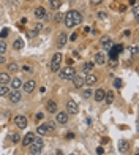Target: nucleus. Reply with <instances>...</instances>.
<instances>
[{
  "mask_svg": "<svg viewBox=\"0 0 139 155\" xmlns=\"http://www.w3.org/2000/svg\"><path fill=\"white\" fill-rule=\"evenodd\" d=\"M114 87L120 89V87H122V79H119V78H115V79H114Z\"/></svg>",
  "mask_w": 139,
  "mask_h": 155,
  "instance_id": "nucleus-35",
  "label": "nucleus"
},
{
  "mask_svg": "<svg viewBox=\"0 0 139 155\" xmlns=\"http://www.w3.org/2000/svg\"><path fill=\"white\" fill-rule=\"evenodd\" d=\"M67 112H68V114H78V112H79L78 103L73 101V100H68V101H67Z\"/></svg>",
  "mask_w": 139,
  "mask_h": 155,
  "instance_id": "nucleus-6",
  "label": "nucleus"
},
{
  "mask_svg": "<svg viewBox=\"0 0 139 155\" xmlns=\"http://www.w3.org/2000/svg\"><path fill=\"white\" fill-rule=\"evenodd\" d=\"M96 154H98V155H103V154H104V149H103V147H96Z\"/></svg>",
  "mask_w": 139,
  "mask_h": 155,
  "instance_id": "nucleus-43",
  "label": "nucleus"
},
{
  "mask_svg": "<svg viewBox=\"0 0 139 155\" xmlns=\"http://www.w3.org/2000/svg\"><path fill=\"white\" fill-rule=\"evenodd\" d=\"M35 119H37V120H43V119H44V114H43V112H37V114H35Z\"/></svg>",
  "mask_w": 139,
  "mask_h": 155,
  "instance_id": "nucleus-36",
  "label": "nucleus"
},
{
  "mask_svg": "<svg viewBox=\"0 0 139 155\" xmlns=\"http://www.w3.org/2000/svg\"><path fill=\"white\" fill-rule=\"evenodd\" d=\"M43 146H44L43 139H41V138H38V139L35 138V141L29 146L30 147V154H32V155H38L41 152V149H43Z\"/></svg>",
  "mask_w": 139,
  "mask_h": 155,
  "instance_id": "nucleus-1",
  "label": "nucleus"
},
{
  "mask_svg": "<svg viewBox=\"0 0 139 155\" xmlns=\"http://www.w3.org/2000/svg\"><path fill=\"white\" fill-rule=\"evenodd\" d=\"M104 56H103V52H96L95 54V63H98V65H104Z\"/></svg>",
  "mask_w": 139,
  "mask_h": 155,
  "instance_id": "nucleus-25",
  "label": "nucleus"
},
{
  "mask_svg": "<svg viewBox=\"0 0 139 155\" xmlns=\"http://www.w3.org/2000/svg\"><path fill=\"white\" fill-rule=\"evenodd\" d=\"M10 79H11V78H10L8 73H0V84H5V86H6V84L10 82Z\"/></svg>",
  "mask_w": 139,
  "mask_h": 155,
  "instance_id": "nucleus-26",
  "label": "nucleus"
},
{
  "mask_svg": "<svg viewBox=\"0 0 139 155\" xmlns=\"http://www.w3.org/2000/svg\"><path fill=\"white\" fill-rule=\"evenodd\" d=\"M67 40H68V37H67V33H59V37H57V48H63L65 44H67Z\"/></svg>",
  "mask_w": 139,
  "mask_h": 155,
  "instance_id": "nucleus-10",
  "label": "nucleus"
},
{
  "mask_svg": "<svg viewBox=\"0 0 139 155\" xmlns=\"http://www.w3.org/2000/svg\"><path fill=\"white\" fill-rule=\"evenodd\" d=\"M8 70H10L11 73H16L18 70H19V65L16 63V62H11V63L8 65Z\"/></svg>",
  "mask_w": 139,
  "mask_h": 155,
  "instance_id": "nucleus-29",
  "label": "nucleus"
},
{
  "mask_svg": "<svg viewBox=\"0 0 139 155\" xmlns=\"http://www.w3.org/2000/svg\"><path fill=\"white\" fill-rule=\"evenodd\" d=\"M10 86H11V90H19L22 86V82H21L19 78H13V79H10Z\"/></svg>",
  "mask_w": 139,
  "mask_h": 155,
  "instance_id": "nucleus-15",
  "label": "nucleus"
},
{
  "mask_svg": "<svg viewBox=\"0 0 139 155\" xmlns=\"http://www.w3.org/2000/svg\"><path fill=\"white\" fill-rule=\"evenodd\" d=\"M33 141H35V135H33V133H27L25 136L22 138V144H24L25 147H27V146H30Z\"/></svg>",
  "mask_w": 139,
  "mask_h": 155,
  "instance_id": "nucleus-17",
  "label": "nucleus"
},
{
  "mask_svg": "<svg viewBox=\"0 0 139 155\" xmlns=\"http://www.w3.org/2000/svg\"><path fill=\"white\" fill-rule=\"evenodd\" d=\"M14 123L18 125V128H27V117L25 116H16Z\"/></svg>",
  "mask_w": 139,
  "mask_h": 155,
  "instance_id": "nucleus-8",
  "label": "nucleus"
},
{
  "mask_svg": "<svg viewBox=\"0 0 139 155\" xmlns=\"http://www.w3.org/2000/svg\"><path fill=\"white\" fill-rule=\"evenodd\" d=\"M119 150H120L122 154H126L130 150V144H128L126 139H120V141H119Z\"/></svg>",
  "mask_w": 139,
  "mask_h": 155,
  "instance_id": "nucleus-13",
  "label": "nucleus"
},
{
  "mask_svg": "<svg viewBox=\"0 0 139 155\" xmlns=\"http://www.w3.org/2000/svg\"><path fill=\"white\" fill-rule=\"evenodd\" d=\"M92 95H93V90H92L90 87H88L87 90H84V92H82V97H84V98H90Z\"/></svg>",
  "mask_w": 139,
  "mask_h": 155,
  "instance_id": "nucleus-30",
  "label": "nucleus"
},
{
  "mask_svg": "<svg viewBox=\"0 0 139 155\" xmlns=\"http://www.w3.org/2000/svg\"><path fill=\"white\" fill-rule=\"evenodd\" d=\"M60 62H62V54H60V52H55V54L52 56V60H51V71H52V73L59 71Z\"/></svg>",
  "mask_w": 139,
  "mask_h": 155,
  "instance_id": "nucleus-3",
  "label": "nucleus"
},
{
  "mask_svg": "<svg viewBox=\"0 0 139 155\" xmlns=\"http://www.w3.org/2000/svg\"><path fill=\"white\" fill-rule=\"evenodd\" d=\"M101 46L104 49H111L112 48V40H111L109 37H103L101 38Z\"/></svg>",
  "mask_w": 139,
  "mask_h": 155,
  "instance_id": "nucleus-21",
  "label": "nucleus"
},
{
  "mask_svg": "<svg viewBox=\"0 0 139 155\" xmlns=\"http://www.w3.org/2000/svg\"><path fill=\"white\" fill-rule=\"evenodd\" d=\"M63 18H65V14L57 13V14H55V18H54V22H57V24H59V22H63Z\"/></svg>",
  "mask_w": 139,
  "mask_h": 155,
  "instance_id": "nucleus-31",
  "label": "nucleus"
},
{
  "mask_svg": "<svg viewBox=\"0 0 139 155\" xmlns=\"http://www.w3.org/2000/svg\"><path fill=\"white\" fill-rule=\"evenodd\" d=\"M74 75H76V71L73 67H65L63 70H60V73H59L60 79H65V81H71Z\"/></svg>",
  "mask_w": 139,
  "mask_h": 155,
  "instance_id": "nucleus-2",
  "label": "nucleus"
},
{
  "mask_svg": "<svg viewBox=\"0 0 139 155\" xmlns=\"http://www.w3.org/2000/svg\"><path fill=\"white\" fill-rule=\"evenodd\" d=\"M35 18L37 19H44L46 18V8L44 6H38V8L35 10Z\"/></svg>",
  "mask_w": 139,
  "mask_h": 155,
  "instance_id": "nucleus-18",
  "label": "nucleus"
},
{
  "mask_svg": "<svg viewBox=\"0 0 139 155\" xmlns=\"http://www.w3.org/2000/svg\"><path fill=\"white\" fill-rule=\"evenodd\" d=\"M8 94H10V89L5 84H0V97H6Z\"/></svg>",
  "mask_w": 139,
  "mask_h": 155,
  "instance_id": "nucleus-27",
  "label": "nucleus"
},
{
  "mask_svg": "<svg viewBox=\"0 0 139 155\" xmlns=\"http://www.w3.org/2000/svg\"><path fill=\"white\" fill-rule=\"evenodd\" d=\"M71 81H73V84H74V87H76V89H81V87L84 86V78H82V76H79V75H74Z\"/></svg>",
  "mask_w": 139,
  "mask_h": 155,
  "instance_id": "nucleus-14",
  "label": "nucleus"
},
{
  "mask_svg": "<svg viewBox=\"0 0 139 155\" xmlns=\"http://www.w3.org/2000/svg\"><path fill=\"white\" fill-rule=\"evenodd\" d=\"M46 109H48V112H51V114L57 112V103L52 101V100H49V101L46 103Z\"/></svg>",
  "mask_w": 139,
  "mask_h": 155,
  "instance_id": "nucleus-20",
  "label": "nucleus"
},
{
  "mask_svg": "<svg viewBox=\"0 0 139 155\" xmlns=\"http://www.w3.org/2000/svg\"><path fill=\"white\" fill-rule=\"evenodd\" d=\"M35 87H37V82H35L33 79H29L27 82L22 84V89H24V92H27V94H32L35 90Z\"/></svg>",
  "mask_w": 139,
  "mask_h": 155,
  "instance_id": "nucleus-7",
  "label": "nucleus"
},
{
  "mask_svg": "<svg viewBox=\"0 0 139 155\" xmlns=\"http://www.w3.org/2000/svg\"><path fill=\"white\" fill-rule=\"evenodd\" d=\"M104 0H90V5H93V6H96V5H100V3H103Z\"/></svg>",
  "mask_w": 139,
  "mask_h": 155,
  "instance_id": "nucleus-39",
  "label": "nucleus"
},
{
  "mask_svg": "<svg viewBox=\"0 0 139 155\" xmlns=\"http://www.w3.org/2000/svg\"><path fill=\"white\" fill-rule=\"evenodd\" d=\"M109 57H111V59H112V60H117V57H119V52H117V51H115V49H114V48H111V52H109Z\"/></svg>",
  "mask_w": 139,
  "mask_h": 155,
  "instance_id": "nucleus-32",
  "label": "nucleus"
},
{
  "mask_svg": "<svg viewBox=\"0 0 139 155\" xmlns=\"http://www.w3.org/2000/svg\"><path fill=\"white\" fill-rule=\"evenodd\" d=\"M128 3L131 6H134V5H136V0H128Z\"/></svg>",
  "mask_w": 139,
  "mask_h": 155,
  "instance_id": "nucleus-47",
  "label": "nucleus"
},
{
  "mask_svg": "<svg viewBox=\"0 0 139 155\" xmlns=\"http://www.w3.org/2000/svg\"><path fill=\"white\" fill-rule=\"evenodd\" d=\"M93 68H95V63H93V62H86V63L82 65V70H84L86 73H92V71H93Z\"/></svg>",
  "mask_w": 139,
  "mask_h": 155,
  "instance_id": "nucleus-24",
  "label": "nucleus"
},
{
  "mask_svg": "<svg viewBox=\"0 0 139 155\" xmlns=\"http://www.w3.org/2000/svg\"><path fill=\"white\" fill-rule=\"evenodd\" d=\"M98 19H106V13L104 11H98Z\"/></svg>",
  "mask_w": 139,
  "mask_h": 155,
  "instance_id": "nucleus-41",
  "label": "nucleus"
},
{
  "mask_svg": "<svg viewBox=\"0 0 139 155\" xmlns=\"http://www.w3.org/2000/svg\"><path fill=\"white\" fill-rule=\"evenodd\" d=\"M19 139H21V136H19V135H18V133H14V135H13V136H11V141H13V142H14V144H16V142H19Z\"/></svg>",
  "mask_w": 139,
  "mask_h": 155,
  "instance_id": "nucleus-37",
  "label": "nucleus"
},
{
  "mask_svg": "<svg viewBox=\"0 0 139 155\" xmlns=\"http://www.w3.org/2000/svg\"><path fill=\"white\" fill-rule=\"evenodd\" d=\"M8 33H10V30H8V29H3L2 32H0V40H3V38H6V37H8Z\"/></svg>",
  "mask_w": 139,
  "mask_h": 155,
  "instance_id": "nucleus-34",
  "label": "nucleus"
},
{
  "mask_svg": "<svg viewBox=\"0 0 139 155\" xmlns=\"http://www.w3.org/2000/svg\"><path fill=\"white\" fill-rule=\"evenodd\" d=\"M30 70H32V68H30L29 65H25V67H24V71H30Z\"/></svg>",
  "mask_w": 139,
  "mask_h": 155,
  "instance_id": "nucleus-49",
  "label": "nucleus"
},
{
  "mask_svg": "<svg viewBox=\"0 0 139 155\" xmlns=\"http://www.w3.org/2000/svg\"><path fill=\"white\" fill-rule=\"evenodd\" d=\"M43 29V24H41V22H37V24H35V32H40V30Z\"/></svg>",
  "mask_w": 139,
  "mask_h": 155,
  "instance_id": "nucleus-38",
  "label": "nucleus"
},
{
  "mask_svg": "<svg viewBox=\"0 0 139 155\" xmlns=\"http://www.w3.org/2000/svg\"><path fill=\"white\" fill-rule=\"evenodd\" d=\"M98 81H100V78H98V75H95V73H87V76L84 78V84H87L88 87L96 84Z\"/></svg>",
  "mask_w": 139,
  "mask_h": 155,
  "instance_id": "nucleus-4",
  "label": "nucleus"
},
{
  "mask_svg": "<svg viewBox=\"0 0 139 155\" xmlns=\"http://www.w3.org/2000/svg\"><path fill=\"white\" fill-rule=\"evenodd\" d=\"M109 142V138H101V144H107Z\"/></svg>",
  "mask_w": 139,
  "mask_h": 155,
  "instance_id": "nucleus-46",
  "label": "nucleus"
},
{
  "mask_svg": "<svg viewBox=\"0 0 139 155\" xmlns=\"http://www.w3.org/2000/svg\"><path fill=\"white\" fill-rule=\"evenodd\" d=\"M37 133L40 135V136H44V135H49V133H51V130H49L48 123H41V125L37 128Z\"/></svg>",
  "mask_w": 139,
  "mask_h": 155,
  "instance_id": "nucleus-12",
  "label": "nucleus"
},
{
  "mask_svg": "<svg viewBox=\"0 0 139 155\" xmlns=\"http://www.w3.org/2000/svg\"><path fill=\"white\" fill-rule=\"evenodd\" d=\"M76 38H78V33H73L71 37H70V40H71V41H76Z\"/></svg>",
  "mask_w": 139,
  "mask_h": 155,
  "instance_id": "nucleus-45",
  "label": "nucleus"
},
{
  "mask_svg": "<svg viewBox=\"0 0 139 155\" xmlns=\"http://www.w3.org/2000/svg\"><path fill=\"white\" fill-rule=\"evenodd\" d=\"M49 5H51L52 10H59L60 6H62V2H60V0H51V2H49Z\"/></svg>",
  "mask_w": 139,
  "mask_h": 155,
  "instance_id": "nucleus-28",
  "label": "nucleus"
},
{
  "mask_svg": "<svg viewBox=\"0 0 139 155\" xmlns=\"http://www.w3.org/2000/svg\"><path fill=\"white\" fill-rule=\"evenodd\" d=\"M131 54H133V56H136V54H138V48H136V46L131 48Z\"/></svg>",
  "mask_w": 139,
  "mask_h": 155,
  "instance_id": "nucleus-44",
  "label": "nucleus"
},
{
  "mask_svg": "<svg viewBox=\"0 0 139 155\" xmlns=\"http://www.w3.org/2000/svg\"><path fill=\"white\" fill-rule=\"evenodd\" d=\"M63 22H65V25H67V27H74V22H73V14H71V11H68V13L65 14Z\"/></svg>",
  "mask_w": 139,
  "mask_h": 155,
  "instance_id": "nucleus-19",
  "label": "nucleus"
},
{
  "mask_svg": "<svg viewBox=\"0 0 139 155\" xmlns=\"http://www.w3.org/2000/svg\"><path fill=\"white\" fill-rule=\"evenodd\" d=\"M71 14H73V22H74V25H79L81 22H82V14L76 10H71Z\"/></svg>",
  "mask_w": 139,
  "mask_h": 155,
  "instance_id": "nucleus-16",
  "label": "nucleus"
},
{
  "mask_svg": "<svg viewBox=\"0 0 139 155\" xmlns=\"http://www.w3.org/2000/svg\"><path fill=\"white\" fill-rule=\"evenodd\" d=\"M93 97H95V100L98 103H103L104 101V97H106V90H104V89H96Z\"/></svg>",
  "mask_w": 139,
  "mask_h": 155,
  "instance_id": "nucleus-9",
  "label": "nucleus"
},
{
  "mask_svg": "<svg viewBox=\"0 0 139 155\" xmlns=\"http://www.w3.org/2000/svg\"><path fill=\"white\" fill-rule=\"evenodd\" d=\"M22 48H24V40H22V38H16L14 43H13V49L14 51H21Z\"/></svg>",
  "mask_w": 139,
  "mask_h": 155,
  "instance_id": "nucleus-22",
  "label": "nucleus"
},
{
  "mask_svg": "<svg viewBox=\"0 0 139 155\" xmlns=\"http://www.w3.org/2000/svg\"><path fill=\"white\" fill-rule=\"evenodd\" d=\"M103 103H106V104L114 103V92L112 90H106V97H104V101Z\"/></svg>",
  "mask_w": 139,
  "mask_h": 155,
  "instance_id": "nucleus-23",
  "label": "nucleus"
},
{
  "mask_svg": "<svg viewBox=\"0 0 139 155\" xmlns=\"http://www.w3.org/2000/svg\"><path fill=\"white\" fill-rule=\"evenodd\" d=\"M6 97H8L10 103H14V104L19 103L22 100V95H21V92H19V90H10V94Z\"/></svg>",
  "mask_w": 139,
  "mask_h": 155,
  "instance_id": "nucleus-5",
  "label": "nucleus"
},
{
  "mask_svg": "<svg viewBox=\"0 0 139 155\" xmlns=\"http://www.w3.org/2000/svg\"><path fill=\"white\" fill-rule=\"evenodd\" d=\"M48 127H49V130H51V133H52L54 128H55V123H54V122H48Z\"/></svg>",
  "mask_w": 139,
  "mask_h": 155,
  "instance_id": "nucleus-40",
  "label": "nucleus"
},
{
  "mask_svg": "<svg viewBox=\"0 0 139 155\" xmlns=\"http://www.w3.org/2000/svg\"><path fill=\"white\" fill-rule=\"evenodd\" d=\"M55 120L62 123V125H65V123L68 122V112H57V117H55Z\"/></svg>",
  "mask_w": 139,
  "mask_h": 155,
  "instance_id": "nucleus-11",
  "label": "nucleus"
},
{
  "mask_svg": "<svg viewBox=\"0 0 139 155\" xmlns=\"http://www.w3.org/2000/svg\"><path fill=\"white\" fill-rule=\"evenodd\" d=\"M3 52H6V43L5 40H0V54L3 56Z\"/></svg>",
  "mask_w": 139,
  "mask_h": 155,
  "instance_id": "nucleus-33",
  "label": "nucleus"
},
{
  "mask_svg": "<svg viewBox=\"0 0 139 155\" xmlns=\"http://www.w3.org/2000/svg\"><path fill=\"white\" fill-rule=\"evenodd\" d=\"M5 62H6V59L3 56H0V63H5Z\"/></svg>",
  "mask_w": 139,
  "mask_h": 155,
  "instance_id": "nucleus-48",
  "label": "nucleus"
},
{
  "mask_svg": "<svg viewBox=\"0 0 139 155\" xmlns=\"http://www.w3.org/2000/svg\"><path fill=\"white\" fill-rule=\"evenodd\" d=\"M35 35H37V32H35V30H30V32H27V38H32Z\"/></svg>",
  "mask_w": 139,
  "mask_h": 155,
  "instance_id": "nucleus-42",
  "label": "nucleus"
}]
</instances>
